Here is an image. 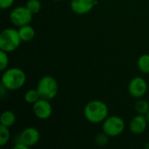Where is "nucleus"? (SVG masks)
<instances>
[{
    "label": "nucleus",
    "instance_id": "f257e3e1",
    "mask_svg": "<svg viewBox=\"0 0 149 149\" xmlns=\"http://www.w3.org/2000/svg\"><path fill=\"white\" fill-rule=\"evenodd\" d=\"M84 115L91 123L104 122L108 116V107L101 100H92L86 104L84 109Z\"/></svg>",
    "mask_w": 149,
    "mask_h": 149
},
{
    "label": "nucleus",
    "instance_id": "f03ea898",
    "mask_svg": "<svg viewBox=\"0 0 149 149\" xmlns=\"http://www.w3.org/2000/svg\"><path fill=\"white\" fill-rule=\"evenodd\" d=\"M26 80L24 72L17 67L10 68L4 71L2 75V85L10 91H15L21 88Z\"/></svg>",
    "mask_w": 149,
    "mask_h": 149
},
{
    "label": "nucleus",
    "instance_id": "7ed1b4c3",
    "mask_svg": "<svg viewBox=\"0 0 149 149\" xmlns=\"http://www.w3.org/2000/svg\"><path fill=\"white\" fill-rule=\"evenodd\" d=\"M21 38L17 30L7 28L0 33V49L6 52L15 51L21 43Z\"/></svg>",
    "mask_w": 149,
    "mask_h": 149
},
{
    "label": "nucleus",
    "instance_id": "20e7f679",
    "mask_svg": "<svg viewBox=\"0 0 149 149\" xmlns=\"http://www.w3.org/2000/svg\"><path fill=\"white\" fill-rule=\"evenodd\" d=\"M37 90L42 99L45 100H52L58 93V85L57 80L52 76H45L40 79Z\"/></svg>",
    "mask_w": 149,
    "mask_h": 149
},
{
    "label": "nucleus",
    "instance_id": "39448f33",
    "mask_svg": "<svg viewBox=\"0 0 149 149\" xmlns=\"http://www.w3.org/2000/svg\"><path fill=\"white\" fill-rule=\"evenodd\" d=\"M125 122L119 116H111L103 122V132L109 137H116L123 133Z\"/></svg>",
    "mask_w": 149,
    "mask_h": 149
},
{
    "label": "nucleus",
    "instance_id": "423d86ee",
    "mask_svg": "<svg viewBox=\"0 0 149 149\" xmlns=\"http://www.w3.org/2000/svg\"><path fill=\"white\" fill-rule=\"evenodd\" d=\"M32 13L26 6H18L13 9L10 14V19L17 26L29 24L32 19Z\"/></svg>",
    "mask_w": 149,
    "mask_h": 149
},
{
    "label": "nucleus",
    "instance_id": "0eeeda50",
    "mask_svg": "<svg viewBox=\"0 0 149 149\" xmlns=\"http://www.w3.org/2000/svg\"><path fill=\"white\" fill-rule=\"evenodd\" d=\"M149 88L147 81L141 77L134 78L128 85V92L131 96L136 99L143 97Z\"/></svg>",
    "mask_w": 149,
    "mask_h": 149
},
{
    "label": "nucleus",
    "instance_id": "6e6552de",
    "mask_svg": "<svg viewBox=\"0 0 149 149\" xmlns=\"http://www.w3.org/2000/svg\"><path fill=\"white\" fill-rule=\"evenodd\" d=\"M32 111L37 118L40 120H46L51 117L52 113V107L48 100L41 98L32 105Z\"/></svg>",
    "mask_w": 149,
    "mask_h": 149
},
{
    "label": "nucleus",
    "instance_id": "1a4fd4ad",
    "mask_svg": "<svg viewBox=\"0 0 149 149\" xmlns=\"http://www.w3.org/2000/svg\"><path fill=\"white\" fill-rule=\"evenodd\" d=\"M39 139L40 134L37 128L27 127L17 136V141H21L30 148L36 145L39 141Z\"/></svg>",
    "mask_w": 149,
    "mask_h": 149
},
{
    "label": "nucleus",
    "instance_id": "9d476101",
    "mask_svg": "<svg viewBox=\"0 0 149 149\" xmlns=\"http://www.w3.org/2000/svg\"><path fill=\"white\" fill-rule=\"evenodd\" d=\"M98 3L97 0H72V10L79 15L86 14Z\"/></svg>",
    "mask_w": 149,
    "mask_h": 149
},
{
    "label": "nucleus",
    "instance_id": "9b49d317",
    "mask_svg": "<svg viewBox=\"0 0 149 149\" xmlns=\"http://www.w3.org/2000/svg\"><path fill=\"white\" fill-rule=\"evenodd\" d=\"M148 119L142 114H138L133 118L130 122V131L134 134H143L148 127Z\"/></svg>",
    "mask_w": 149,
    "mask_h": 149
},
{
    "label": "nucleus",
    "instance_id": "f8f14e48",
    "mask_svg": "<svg viewBox=\"0 0 149 149\" xmlns=\"http://www.w3.org/2000/svg\"><path fill=\"white\" fill-rule=\"evenodd\" d=\"M17 31H18L21 40L24 42H29V41L32 40L35 37V30L33 29L32 26H31L29 24L21 26L19 28V30H17Z\"/></svg>",
    "mask_w": 149,
    "mask_h": 149
},
{
    "label": "nucleus",
    "instance_id": "ddd939ff",
    "mask_svg": "<svg viewBox=\"0 0 149 149\" xmlns=\"http://www.w3.org/2000/svg\"><path fill=\"white\" fill-rule=\"evenodd\" d=\"M16 121V116L15 113L11 111H4L0 117V125L10 127H11Z\"/></svg>",
    "mask_w": 149,
    "mask_h": 149
},
{
    "label": "nucleus",
    "instance_id": "4468645a",
    "mask_svg": "<svg viewBox=\"0 0 149 149\" xmlns=\"http://www.w3.org/2000/svg\"><path fill=\"white\" fill-rule=\"evenodd\" d=\"M138 68L143 73H149V54H143L138 59Z\"/></svg>",
    "mask_w": 149,
    "mask_h": 149
},
{
    "label": "nucleus",
    "instance_id": "2eb2a0df",
    "mask_svg": "<svg viewBox=\"0 0 149 149\" xmlns=\"http://www.w3.org/2000/svg\"><path fill=\"white\" fill-rule=\"evenodd\" d=\"M39 99H41L37 88L36 89H31L28 90L25 94H24V100L29 103V104H34L35 102H37Z\"/></svg>",
    "mask_w": 149,
    "mask_h": 149
},
{
    "label": "nucleus",
    "instance_id": "dca6fc26",
    "mask_svg": "<svg viewBox=\"0 0 149 149\" xmlns=\"http://www.w3.org/2000/svg\"><path fill=\"white\" fill-rule=\"evenodd\" d=\"M10 133L9 127L0 125V146L3 147L10 141Z\"/></svg>",
    "mask_w": 149,
    "mask_h": 149
},
{
    "label": "nucleus",
    "instance_id": "f3484780",
    "mask_svg": "<svg viewBox=\"0 0 149 149\" xmlns=\"http://www.w3.org/2000/svg\"><path fill=\"white\" fill-rule=\"evenodd\" d=\"M135 110L139 114L147 115L149 112V103L145 100H140L135 104Z\"/></svg>",
    "mask_w": 149,
    "mask_h": 149
},
{
    "label": "nucleus",
    "instance_id": "a211bd4d",
    "mask_svg": "<svg viewBox=\"0 0 149 149\" xmlns=\"http://www.w3.org/2000/svg\"><path fill=\"white\" fill-rule=\"evenodd\" d=\"M25 6L32 14H36L41 10V3L39 0H28Z\"/></svg>",
    "mask_w": 149,
    "mask_h": 149
},
{
    "label": "nucleus",
    "instance_id": "6ab92c4d",
    "mask_svg": "<svg viewBox=\"0 0 149 149\" xmlns=\"http://www.w3.org/2000/svg\"><path fill=\"white\" fill-rule=\"evenodd\" d=\"M8 52L4 51H0V70L4 71L9 64V57H8Z\"/></svg>",
    "mask_w": 149,
    "mask_h": 149
},
{
    "label": "nucleus",
    "instance_id": "aec40b11",
    "mask_svg": "<svg viewBox=\"0 0 149 149\" xmlns=\"http://www.w3.org/2000/svg\"><path fill=\"white\" fill-rule=\"evenodd\" d=\"M109 141V136L106 134V133H102L97 135L96 139H95V142L99 145V146H105L107 144Z\"/></svg>",
    "mask_w": 149,
    "mask_h": 149
},
{
    "label": "nucleus",
    "instance_id": "412c9836",
    "mask_svg": "<svg viewBox=\"0 0 149 149\" xmlns=\"http://www.w3.org/2000/svg\"><path fill=\"white\" fill-rule=\"evenodd\" d=\"M14 3V0H0V7L3 10L10 8Z\"/></svg>",
    "mask_w": 149,
    "mask_h": 149
},
{
    "label": "nucleus",
    "instance_id": "4be33fe9",
    "mask_svg": "<svg viewBox=\"0 0 149 149\" xmlns=\"http://www.w3.org/2000/svg\"><path fill=\"white\" fill-rule=\"evenodd\" d=\"M14 148L15 149H28L29 147L26 146L24 143L21 142V141H16V144L14 146Z\"/></svg>",
    "mask_w": 149,
    "mask_h": 149
},
{
    "label": "nucleus",
    "instance_id": "5701e85b",
    "mask_svg": "<svg viewBox=\"0 0 149 149\" xmlns=\"http://www.w3.org/2000/svg\"><path fill=\"white\" fill-rule=\"evenodd\" d=\"M146 117H147V119H148V123H149V112L148 113H147V116H146Z\"/></svg>",
    "mask_w": 149,
    "mask_h": 149
},
{
    "label": "nucleus",
    "instance_id": "b1692460",
    "mask_svg": "<svg viewBox=\"0 0 149 149\" xmlns=\"http://www.w3.org/2000/svg\"><path fill=\"white\" fill-rule=\"evenodd\" d=\"M55 1H60V0H55Z\"/></svg>",
    "mask_w": 149,
    "mask_h": 149
}]
</instances>
